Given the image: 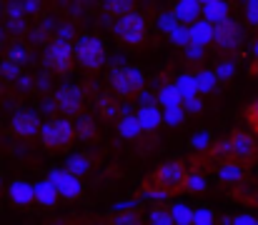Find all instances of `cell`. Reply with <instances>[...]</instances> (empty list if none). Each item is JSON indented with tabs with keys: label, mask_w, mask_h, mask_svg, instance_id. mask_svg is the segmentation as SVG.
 <instances>
[{
	"label": "cell",
	"mask_w": 258,
	"mask_h": 225,
	"mask_svg": "<svg viewBox=\"0 0 258 225\" xmlns=\"http://www.w3.org/2000/svg\"><path fill=\"white\" fill-rule=\"evenodd\" d=\"M173 18H175V23H185V25L198 23L201 20V3H196V0H180V3H175Z\"/></svg>",
	"instance_id": "cell-12"
},
{
	"label": "cell",
	"mask_w": 258,
	"mask_h": 225,
	"mask_svg": "<svg viewBox=\"0 0 258 225\" xmlns=\"http://www.w3.org/2000/svg\"><path fill=\"white\" fill-rule=\"evenodd\" d=\"M243 38H246V35H243L241 23L233 20V18H226V20H221V23L213 25V40H211V43H213L218 50H223V53H233V50L241 48Z\"/></svg>",
	"instance_id": "cell-8"
},
{
	"label": "cell",
	"mask_w": 258,
	"mask_h": 225,
	"mask_svg": "<svg viewBox=\"0 0 258 225\" xmlns=\"http://www.w3.org/2000/svg\"><path fill=\"white\" fill-rule=\"evenodd\" d=\"M43 63H45V68L53 70V73L68 75L71 68H73V43L60 40V38H53V40L45 45Z\"/></svg>",
	"instance_id": "cell-5"
},
{
	"label": "cell",
	"mask_w": 258,
	"mask_h": 225,
	"mask_svg": "<svg viewBox=\"0 0 258 225\" xmlns=\"http://www.w3.org/2000/svg\"><path fill=\"white\" fill-rule=\"evenodd\" d=\"M253 58H256V63H258V38L253 40Z\"/></svg>",
	"instance_id": "cell-45"
},
{
	"label": "cell",
	"mask_w": 258,
	"mask_h": 225,
	"mask_svg": "<svg viewBox=\"0 0 258 225\" xmlns=\"http://www.w3.org/2000/svg\"><path fill=\"white\" fill-rule=\"evenodd\" d=\"M158 23H161V28H163L166 33H171V30H175V28H178V23H175V18H173V15H168V13H163Z\"/></svg>",
	"instance_id": "cell-38"
},
{
	"label": "cell",
	"mask_w": 258,
	"mask_h": 225,
	"mask_svg": "<svg viewBox=\"0 0 258 225\" xmlns=\"http://www.w3.org/2000/svg\"><path fill=\"white\" fill-rule=\"evenodd\" d=\"M141 130H156L161 123H163V113L156 108V105H148V108H141L138 115H136Z\"/></svg>",
	"instance_id": "cell-17"
},
{
	"label": "cell",
	"mask_w": 258,
	"mask_h": 225,
	"mask_svg": "<svg viewBox=\"0 0 258 225\" xmlns=\"http://www.w3.org/2000/svg\"><path fill=\"white\" fill-rule=\"evenodd\" d=\"M143 198H151V200H166L168 195L161 193V190H156V188H143Z\"/></svg>",
	"instance_id": "cell-40"
},
{
	"label": "cell",
	"mask_w": 258,
	"mask_h": 225,
	"mask_svg": "<svg viewBox=\"0 0 258 225\" xmlns=\"http://www.w3.org/2000/svg\"><path fill=\"white\" fill-rule=\"evenodd\" d=\"M113 30H115V35H118L123 43H128V45H141V43L146 40V35H148L146 15H141V13L133 10V13L118 18V20L113 23Z\"/></svg>",
	"instance_id": "cell-6"
},
{
	"label": "cell",
	"mask_w": 258,
	"mask_h": 225,
	"mask_svg": "<svg viewBox=\"0 0 258 225\" xmlns=\"http://www.w3.org/2000/svg\"><path fill=\"white\" fill-rule=\"evenodd\" d=\"M218 178L226 185H241L246 178V168L233 160H223V163H218Z\"/></svg>",
	"instance_id": "cell-15"
},
{
	"label": "cell",
	"mask_w": 258,
	"mask_h": 225,
	"mask_svg": "<svg viewBox=\"0 0 258 225\" xmlns=\"http://www.w3.org/2000/svg\"><path fill=\"white\" fill-rule=\"evenodd\" d=\"M228 153H231V160L238 163V165H251L256 163V155H258V148H256V138L246 130H233L228 138Z\"/></svg>",
	"instance_id": "cell-9"
},
{
	"label": "cell",
	"mask_w": 258,
	"mask_h": 225,
	"mask_svg": "<svg viewBox=\"0 0 258 225\" xmlns=\"http://www.w3.org/2000/svg\"><path fill=\"white\" fill-rule=\"evenodd\" d=\"M10 200L15 205H30V203H35L33 200V185L25 183V180H15L10 185Z\"/></svg>",
	"instance_id": "cell-19"
},
{
	"label": "cell",
	"mask_w": 258,
	"mask_h": 225,
	"mask_svg": "<svg viewBox=\"0 0 258 225\" xmlns=\"http://www.w3.org/2000/svg\"><path fill=\"white\" fill-rule=\"evenodd\" d=\"M73 60L88 73H98L105 65V48L95 35H81L73 43Z\"/></svg>",
	"instance_id": "cell-2"
},
{
	"label": "cell",
	"mask_w": 258,
	"mask_h": 225,
	"mask_svg": "<svg viewBox=\"0 0 258 225\" xmlns=\"http://www.w3.org/2000/svg\"><path fill=\"white\" fill-rule=\"evenodd\" d=\"M138 100H141V105H143V108L153 105V95H151V93H146V90H141V93H138Z\"/></svg>",
	"instance_id": "cell-42"
},
{
	"label": "cell",
	"mask_w": 258,
	"mask_h": 225,
	"mask_svg": "<svg viewBox=\"0 0 258 225\" xmlns=\"http://www.w3.org/2000/svg\"><path fill=\"white\" fill-rule=\"evenodd\" d=\"M190 148L193 150H208L211 148V135L203 130V133H198L193 140H190Z\"/></svg>",
	"instance_id": "cell-32"
},
{
	"label": "cell",
	"mask_w": 258,
	"mask_h": 225,
	"mask_svg": "<svg viewBox=\"0 0 258 225\" xmlns=\"http://www.w3.org/2000/svg\"><path fill=\"white\" fill-rule=\"evenodd\" d=\"M161 103L166 105V108H175V105H180V93L175 90V85H166L163 90H161Z\"/></svg>",
	"instance_id": "cell-27"
},
{
	"label": "cell",
	"mask_w": 258,
	"mask_h": 225,
	"mask_svg": "<svg viewBox=\"0 0 258 225\" xmlns=\"http://www.w3.org/2000/svg\"><path fill=\"white\" fill-rule=\"evenodd\" d=\"M183 118H185V113H183V108H180V105H175V108H166V113H163V120H166V123H171V125H180V123H183Z\"/></svg>",
	"instance_id": "cell-31"
},
{
	"label": "cell",
	"mask_w": 258,
	"mask_h": 225,
	"mask_svg": "<svg viewBox=\"0 0 258 225\" xmlns=\"http://www.w3.org/2000/svg\"><path fill=\"white\" fill-rule=\"evenodd\" d=\"M180 103H183V108H185V110H193V113H198V110L203 108V103H201V98H198V95L185 98V100H180Z\"/></svg>",
	"instance_id": "cell-37"
},
{
	"label": "cell",
	"mask_w": 258,
	"mask_h": 225,
	"mask_svg": "<svg viewBox=\"0 0 258 225\" xmlns=\"http://www.w3.org/2000/svg\"><path fill=\"white\" fill-rule=\"evenodd\" d=\"M48 183L53 185V190L58 193V198H66V200H78L81 198V193H83V185H81V180L78 178H73L71 173H66V170H50V175H48Z\"/></svg>",
	"instance_id": "cell-10"
},
{
	"label": "cell",
	"mask_w": 258,
	"mask_h": 225,
	"mask_svg": "<svg viewBox=\"0 0 258 225\" xmlns=\"http://www.w3.org/2000/svg\"><path fill=\"white\" fill-rule=\"evenodd\" d=\"M213 40V25H208L206 20H198L188 28V45L193 48H203Z\"/></svg>",
	"instance_id": "cell-16"
},
{
	"label": "cell",
	"mask_w": 258,
	"mask_h": 225,
	"mask_svg": "<svg viewBox=\"0 0 258 225\" xmlns=\"http://www.w3.org/2000/svg\"><path fill=\"white\" fill-rule=\"evenodd\" d=\"M233 73H236V65H233V63H223V65H221L213 75H216V78H221V80H231Z\"/></svg>",
	"instance_id": "cell-36"
},
{
	"label": "cell",
	"mask_w": 258,
	"mask_h": 225,
	"mask_svg": "<svg viewBox=\"0 0 258 225\" xmlns=\"http://www.w3.org/2000/svg\"><path fill=\"white\" fill-rule=\"evenodd\" d=\"M118 130H120V135H123L125 140H133V138H138L141 125H138L136 115H123V118H120V123H118Z\"/></svg>",
	"instance_id": "cell-21"
},
{
	"label": "cell",
	"mask_w": 258,
	"mask_h": 225,
	"mask_svg": "<svg viewBox=\"0 0 258 225\" xmlns=\"http://www.w3.org/2000/svg\"><path fill=\"white\" fill-rule=\"evenodd\" d=\"M10 63L20 68L23 63H28V53H25V50H23L20 45H15V48H10Z\"/></svg>",
	"instance_id": "cell-34"
},
{
	"label": "cell",
	"mask_w": 258,
	"mask_h": 225,
	"mask_svg": "<svg viewBox=\"0 0 258 225\" xmlns=\"http://www.w3.org/2000/svg\"><path fill=\"white\" fill-rule=\"evenodd\" d=\"M108 85L115 90V95L120 98H131V95H138L146 85V75L141 73L138 68L133 65H118L113 68L108 75Z\"/></svg>",
	"instance_id": "cell-4"
},
{
	"label": "cell",
	"mask_w": 258,
	"mask_h": 225,
	"mask_svg": "<svg viewBox=\"0 0 258 225\" xmlns=\"http://www.w3.org/2000/svg\"><path fill=\"white\" fill-rule=\"evenodd\" d=\"M53 105L58 108V113H63L66 118H76L83 113V105H86V93L81 85H73V83H66L60 85L55 93H53Z\"/></svg>",
	"instance_id": "cell-7"
},
{
	"label": "cell",
	"mask_w": 258,
	"mask_h": 225,
	"mask_svg": "<svg viewBox=\"0 0 258 225\" xmlns=\"http://www.w3.org/2000/svg\"><path fill=\"white\" fill-rule=\"evenodd\" d=\"M243 203H248V205H253V208H258V190H251V193H246L243 198H241Z\"/></svg>",
	"instance_id": "cell-41"
},
{
	"label": "cell",
	"mask_w": 258,
	"mask_h": 225,
	"mask_svg": "<svg viewBox=\"0 0 258 225\" xmlns=\"http://www.w3.org/2000/svg\"><path fill=\"white\" fill-rule=\"evenodd\" d=\"M246 20H248V25L258 28V0H248L246 3Z\"/></svg>",
	"instance_id": "cell-33"
},
{
	"label": "cell",
	"mask_w": 258,
	"mask_h": 225,
	"mask_svg": "<svg viewBox=\"0 0 258 225\" xmlns=\"http://www.w3.org/2000/svg\"><path fill=\"white\" fill-rule=\"evenodd\" d=\"M33 200L40 203V205H45V208H53L58 203V193L53 190V185L48 180H40V183L33 185Z\"/></svg>",
	"instance_id": "cell-18"
},
{
	"label": "cell",
	"mask_w": 258,
	"mask_h": 225,
	"mask_svg": "<svg viewBox=\"0 0 258 225\" xmlns=\"http://www.w3.org/2000/svg\"><path fill=\"white\" fill-rule=\"evenodd\" d=\"M71 123H73V135H76V140H95V138H98V125H95L93 115L81 113V115H76V120H71Z\"/></svg>",
	"instance_id": "cell-14"
},
{
	"label": "cell",
	"mask_w": 258,
	"mask_h": 225,
	"mask_svg": "<svg viewBox=\"0 0 258 225\" xmlns=\"http://www.w3.org/2000/svg\"><path fill=\"white\" fill-rule=\"evenodd\" d=\"M10 130H13L18 138H33V135H38V130H40L38 113H33V110H20V113H15L13 120H10Z\"/></svg>",
	"instance_id": "cell-11"
},
{
	"label": "cell",
	"mask_w": 258,
	"mask_h": 225,
	"mask_svg": "<svg viewBox=\"0 0 258 225\" xmlns=\"http://www.w3.org/2000/svg\"><path fill=\"white\" fill-rule=\"evenodd\" d=\"M110 225H143V215L138 210H123L113 215Z\"/></svg>",
	"instance_id": "cell-23"
},
{
	"label": "cell",
	"mask_w": 258,
	"mask_h": 225,
	"mask_svg": "<svg viewBox=\"0 0 258 225\" xmlns=\"http://www.w3.org/2000/svg\"><path fill=\"white\" fill-rule=\"evenodd\" d=\"M193 80H196V93H211L213 85H216V75L211 73V70H203V73L193 75Z\"/></svg>",
	"instance_id": "cell-25"
},
{
	"label": "cell",
	"mask_w": 258,
	"mask_h": 225,
	"mask_svg": "<svg viewBox=\"0 0 258 225\" xmlns=\"http://www.w3.org/2000/svg\"><path fill=\"white\" fill-rule=\"evenodd\" d=\"M188 60H201V48L188 45Z\"/></svg>",
	"instance_id": "cell-44"
},
{
	"label": "cell",
	"mask_w": 258,
	"mask_h": 225,
	"mask_svg": "<svg viewBox=\"0 0 258 225\" xmlns=\"http://www.w3.org/2000/svg\"><path fill=\"white\" fill-rule=\"evenodd\" d=\"M171 220H173V225H190V220H193V210H190L188 205L178 203V205H173Z\"/></svg>",
	"instance_id": "cell-24"
},
{
	"label": "cell",
	"mask_w": 258,
	"mask_h": 225,
	"mask_svg": "<svg viewBox=\"0 0 258 225\" xmlns=\"http://www.w3.org/2000/svg\"><path fill=\"white\" fill-rule=\"evenodd\" d=\"M105 13H110L113 18H123V15L133 13V3H128V0H113V3H105Z\"/></svg>",
	"instance_id": "cell-26"
},
{
	"label": "cell",
	"mask_w": 258,
	"mask_h": 225,
	"mask_svg": "<svg viewBox=\"0 0 258 225\" xmlns=\"http://www.w3.org/2000/svg\"><path fill=\"white\" fill-rule=\"evenodd\" d=\"M253 225H258V220H253Z\"/></svg>",
	"instance_id": "cell-48"
},
{
	"label": "cell",
	"mask_w": 258,
	"mask_h": 225,
	"mask_svg": "<svg viewBox=\"0 0 258 225\" xmlns=\"http://www.w3.org/2000/svg\"><path fill=\"white\" fill-rule=\"evenodd\" d=\"M213 210H208V208H201V210H193V220L190 225H216L213 223Z\"/></svg>",
	"instance_id": "cell-29"
},
{
	"label": "cell",
	"mask_w": 258,
	"mask_h": 225,
	"mask_svg": "<svg viewBox=\"0 0 258 225\" xmlns=\"http://www.w3.org/2000/svg\"><path fill=\"white\" fill-rule=\"evenodd\" d=\"M206 188H208V180L203 178V173H188L185 175L183 190H188V193H203Z\"/></svg>",
	"instance_id": "cell-22"
},
{
	"label": "cell",
	"mask_w": 258,
	"mask_h": 225,
	"mask_svg": "<svg viewBox=\"0 0 258 225\" xmlns=\"http://www.w3.org/2000/svg\"><path fill=\"white\" fill-rule=\"evenodd\" d=\"M88 170H90V158L88 155H71L68 163H66V173H71L78 180H81V175H86Z\"/></svg>",
	"instance_id": "cell-20"
},
{
	"label": "cell",
	"mask_w": 258,
	"mask_h": 225,
	"mask_svg": "<svg viewBox=\"0 0 258 225\" xmlns=\"http://www.w3.org/2000/svg\"><path fill=\"white\" fill-rule=\"evenodd\" d=\"M226 18H228V3H223V0L201 3V20H206L208 25H216V23H221Z\"/></svg>",
	"instance_id": "cell-13"
},
{
	"label": "cell",
	"mask_w": 258,
	"mask_h": 225,
	"mask_svg": "<svg viewBox=\"0 0 258 225\" xmlns=\"http://www.w3.org/2000/svg\"><path fill=\"white\" fill-rule=\"evenodd\" d=\"M90 225H105V223H90Z\"/></svg>",
	"instance_id": "cell-47"
},
{
	"label": "cell",
	"mask_w": 258,
	"mask_h": 225,
	"mask_svg": "<svg viewBox=\"0 0 258 225\" xmlns=\"http://www.w3.org/2000/svg\"><path fill=\"white\" fill-rule=\"evenodd\" d=\"M0 70H3L5 78H10V80H15V78L20 75V68H18V65H13L10 60H8V63H3V68H0Z\"/></svg>",
	"instance_id": "cell-39"
},
{
	"label": "cell",
	"mask_w": 258,
	"mask_h": 225,
	"mask_svg": "<svg viewBox=\"0 0 258 225\" xmlns=\"http://www.w3.org/2000/svg\"><path fill=\"white\" fill-rule=\"evenodd\" d=\"M185 175H188V170H185V165H183L180 160H168V163L158 165V168L148 175L146 188H156V190H161V193H166V195L180 193V190H183V183H185Z\"/></svg>",
	"instance_id": "cell-1"
},
{
	"label": "cell",
	"mask_w": 258,
	"mask_h": 225,
	"mask_svg": "<svg viewBox=\"0 0 258 225\" xmlns=\"http://www.w3.org/2000/svg\"><path fill=\"white\" fill-rule=\"evenodd\" d=\"M38 135H40V143L48 150H66L76 140L73 123L68 118H53V120L43 123L40 130H38Z\"/></svg>",
	"instance_id": "cell-3"
},
{
	"label": "cell",
	"mask_w": 258,
	"mask_h": 225,
	"mask_svg": "<svg viewBox=\"0 0 258 225\" xmlns=\"http://www.w3.org/2000/svg\"><path fill=\"white\" fill-rule=\"evenodd\" d=\"M171 35V43L173 45H185L188 48V30H183V28H175L168 33Z\"/></svg>",
	"instance_id": "cell-35"
},
{
	"label": "cell",
	"mask_w": 258,
	"mask_h": 225,
	"mask_svg": "<svg viewBox=\"0 0 258 225\" xmlns=\"http://www.w3.org/2000/svg\"><path fill=\"white\" fill-rule=\"evenodd\" d=\"M148 225H173L171 213L163 210V208H156V210L148 215Z\"/></svg>",
	"instance_id": "cell-30"
},
{
	"label": "cell",
	"mask_w": 258,
	"mask_h": 225,
	"mask_svg": "<svg viewBox=\"0 0 258 225\" xmlns=\"http://www.w3.org/2000/svg\"><path fill=\"white\" fill-rule=\"evenodd\" d=\"M253 73L258 75V63H253V65H251V75H253Z\"/></svg>",
	"instance_id": "cell-46"
},
{
	"label": "cell",
	"mask_w": 258,
	"mask_h": 225,
	"mask_svg": "<svg viewBox=\"0 0 258 225\" xmlns=\"http://www.w3.org/2000/svg\"><path fill=\"white\" fill-rule=\"evenodd\" d=\"M243 118H246V123H248V128L253 130L251 135H258V98L251 103V105H246V110H243Z\"/></svg>",
	"instance_id": "cell-28"
},
{
	"label": "cell",
	"mask_w": 258,
	"mask_h": 225,
	"mask_svg": "<svg viewBox=\"0 0 258 225\" xmlns=\"http://www.w3.org/2000/svg\"><path fill=\"white\" fill-rule=\"evenodd\" d=\"M233 225H253V218L251 215H238V218H233Z\"/></svg>",
	"instance_id": "cell-43"
}]
</instances>
